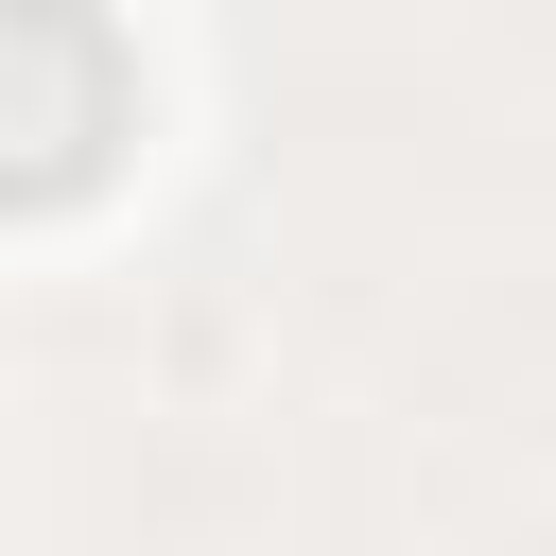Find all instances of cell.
Returning <instances> with one entry per match:
<instances>
[{
  "label": "cell",
  "mask_w": 556,
  "mask_h": 556,
  "mask_svg": "<svg viewBox=\"0 0 556 556\" xmlns=\"http://www.w3.org/2000/svg\"><path fill=\"white\" fill-rule=\"evenodd\" d=\"M122 139V35L104 17H0V191H87Z\"/></svg>",
  "instance_id": "obj_1"
}]
</instances>
